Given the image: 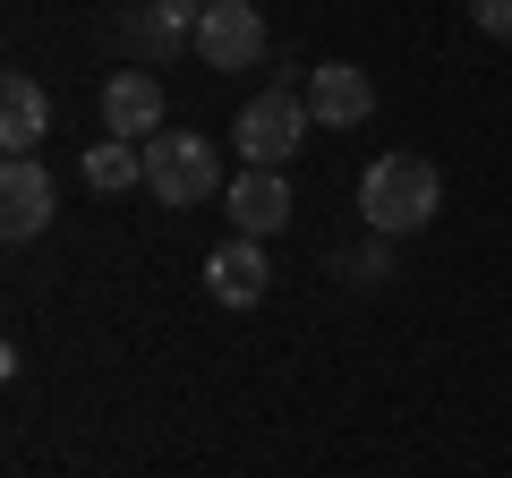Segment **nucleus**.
Segmentation results:
<instances>
[{
  "label": "nucleus",
  "mask_w": 512,
  "mask_h": 478,
  "mask_svg": "<svg viewBox=\"0 0 512 478\" xmlns=\"http://www.w3.org/2000/svg\"><path fill=\"white\" fill-rule=\"evenodd\" d=\"M436 205H444V180H436L427 154H376V163L359 171V214H367V231H376V239L427 231Z\"/></svg>",
  "instance_id": "obj_1"
},
{
  "label": "nucleus",
  "mask_w": 512,
  "mask_h": 478,
  "mask_svg": "<svg viewBox=\"0 0 512 478\" xmlns=\"http://www.w3.org/2000/svg\"><path fill=\"white\" fill-rule=\"evenodd\" d=\"M308 120H316V111H308V94L265 86L248 111H239V129H231V137H239V154H248L256 171H282L299 146H308Z\"/></svg>",
  "instance_id": "obj_2"
},
{
  "label": "nucleus",
  "mask_w": 512,
  "mask_h": 478,
  "mask_svg": "<svg viewBox=\"0 0 512 478\" xmlns=\"http://www.w3.org/2000/svg\"><path fill=\"white\" fill-rule=\"evenodd\" d=\"M146 188L163 205H205L222 188V163H214V146L197 129L188 137H146Z\"/></svg>",
  "instance_id": "obj_3"
},
{
  "label": "nucleus",
  "mask_w": 512,
  "mask_h": 478,
  "mask_svg": "<svg viewBox=\"0 0 512 478\" xmlns=\"http://www.w3.org/2000/svg\"><path fill=\"white\" fill-rule=\"evenodd\" d=\"M188 43H197L188 0H128V9H120V52H128V69H171Z\"/></svg>",
  "instance_id": "obj_4"
},
{
  "label": "nucleus",
  "mask_w": 512,
  "mask_h": 478,
  "mask_svg": "<svg viewBox=\"0 0 512 478\" xmlns=\"http://www.w3.org/2000/svg\"><path fill=\"white\" fill-rule=\"evenodd\" d=\"M256 52H265L256 0H214V9H197V60L205 69H256Z\"/></svg>",
  "instance_id": "obj_5"
},
{
  "label": "nucleus",
  "mask_w": 512,
  "mask_h": 478,
  "mask_svg": "<svg viewBox=\"0 0 512 478\" xmlns=\"http://www.w3.org/2000/svg\"><path fill=\"white\" fill-rule=\"evenodd\" d=\"M222 205H231V231H239V239H274L282 222L299 214V197H291V180H282V171H256V163L239 171L231 188H222Z\"/></svg>",
  "instance_id": "obj_6"
},
{
  "label": "nucleus",
  "mask_w": 512,
  "mask_h": 478,
  "mask_svg": "<svg viewBox=\"0 0 512 478\" xmlns=\"http://www.w3.org/2000/svg\"><path fill=\"white\" fill-rule=\"evenodd\" d=\"M308 111L325 129H359L367 111H376V77L359 60H325V69H308Z\"/></svg>",
  "instance_id": "obj_7"
},
{
  "label": "nucleus",
  "mask_w": 512,
  "mask_h": 478,
  "mask_svg": "<svg viewBox=\"0 0 512 478\" xmlns=\"http://www.w3.org/2000/svg\"><path fill=\"white\" fill-rule=\"evenodd\" d=\"M265 282H274V265H265V239H222L214 257H205V291L222 299V308H256L265 299Z\"/></svg>",
  "instance_id": "obj_8"
},
{
  "label": "nucleus",
  "mask_w": 512,
  "mask_h": 478,
  "mask_svg": "<svg viewBox=\"0 0 512 478\" xmlns=\"http://www.w3.org/2000/svg\"><path fill=\"white\" fill-rule=\"evenodd\" d=\"M163 77H154V69H120V77H111V86H103V129L111 137H163Z\"/></svg>",
  "instance_id": "obj_9"
},
{
  "label": "nucleus",
  "mask_w": 512,
  "mask_h": 478,
  "mask_svg": "<svg viewBox=\"0 0 512 478\" xmlns=\"http://www.w3.org/2000/svg\"><path fill=\"white\" fill-rule=\"evenodd\" d=\"M43 222H52V171H43L35 154H9V171H0V231L35 239Z\"/></svg>",
  "instance_id": "obj_10"
},
{
  "label": "nucleus",
  "mask_w": 512,
  "mask_h": 478,
  "mask_svg": "<svg viewBox=\"0 0 512 478\" xmlns=\"http://www.w3.org/2000/svg\"><path fill=\"white\" fill-rule=\"evenodd\" d=\"M43 137H52V103H43V86L26 69H9V77H0V146L35 154Z\"/></svg>",
  "instance_id": "obj_11"
},
{
  "label": "nucleus",
  "mask_w": 512,
  "mask_h": 478,
  "mask_svg": "<svg viewBox=\"0 0 512 478\" xmlns=\"http://www.w3.org/2000/svg\"><path fill=\"white\" fill-rule=\"evenodd\" d=\"M146 180V154L128 146V137H103V146H86V188H103V197H120V188Z\"/></svg>",
  "instance_id": "obj_12"
},
{
  "label": "nucleus",
  "mask_w": 512,
  "mask_h": 478,
  "mask_svg": "<svg viewBox=\"0 0 512 478\" xmlns=\"http://www.w3.org/2000/svg\"><path fill=\"white\" fill-rule=\"evenodd\" d=\"M470 18H478V35L512 43V0H470Z\"/></svg>",
  "instance_id": "obj_13"
},
{
  "label": "nucleus",
  "mask_w": 512,
  "mask_h": 478,
  "mask_svg": "<svg viewBox=\"0 0 512 478\" xmlns=\"http://www.w3.org/2000/svg\"><path fill=\"white\" fill-rule=\"evenodd\" d=\"M350 282H384V248H359V257H342Z\"/></svg>",
  "instance_id": "obj_14"
},
{
  "label": "nucleus",
  "mask_w": 512,
  "mask_h": 478,
  "mask_svg": "<svg viewBox=\"0 0 512 478\" xmlns=\"http://www.w3.org/2000/svg\"><path fill=\"white\" fill-rule=\"evenodd\" d=\"M197 9H214V0H197Z\"/></svg>",
  "instance_id": "obj_15"
}]
</instances>
